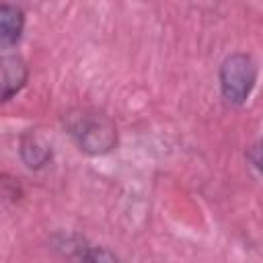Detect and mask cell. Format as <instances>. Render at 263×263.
<instances>
[{"label": "cell", "instance_id": "cell-1", "mask_svg": "<svg viewBox=\"0 0 263 263\" xmlns=\"http://www.w3.org/2000/svg\"><path fill=\"white\" fill-rule=\"evenodd\" d=\"M64 125L76 146L92 156L107 154L117 144V127L109 115L95 109H74L66 115Z\"/></svg>", "mask_w": 263, "mask_h": 263}, {"label": "cell", "instance_id": "cell-2", "mask_svg": "<svg viewBox=\"0 0 263 263\" xmlns=\"http://www.w3.org/2000/svg\"><path fill=\"white\" fill-rule=\"evenodd\" d=\"M257 62L253 55L236 51L230 53L220 66V88L222 97L230 105H242L257 82Z\"/></svg>", "mask_w": 263, "mask_h": 263}, {"label": "cell", "instance_id": "cell-3", "mask_svg": "<svg viewBox=\"0 0 263 263\" xmlns=\"http://www.w3.org/2000/svg\"><path fill=\"white\" fill-rule=\"evenodd\" d=\"M18 152L23 162L37 171L43 168L51 160V144L45 140V136L37 129H27L18 140Z\"/></svg>", "mask_w": 263, "mask_h": 263}, {"label": "cell", "instance_id": "cell-4", "mask_svg": "<svg viewBox=\"0 0 263 263\" xmlns=\"http://www.w3.org/2000/svg\"><path fill=\"white\" fill-rule=\"evenodd\" d=\"M27 76V62L16 53H6L2 58V101H10L25 86Z\"/></svg>", "mask_w": 263, "mask_h": 263}, {"label": "cell", "instance_id": "cell-5", "mask_svg": "<svg viewBox=\"0 0 263 263\" xmlns=\"http://www.w3.org/2000/svg\"><path fill=\"white\" fill-rule=\"evenodd\" d=\"M25 27V14L14 4H2L0 6V39L2 45H14L21 39Z\"/></svg>", "mask_w": 263, "mask_h": 263}, {"label": "cell", "instance_id": "cell-6", "mask_svg": "<svg viewBox=\"0 0 263 263\" xmlns=\"http://www.w3.org/2000/svg\"><path fill=\"white\" fill-rule=\"evenodd\" d=\"M249 160L255 168H259L263 173V140H259L251 150H249Z\"/></svg>", "mask_w": 263, "mask_h": 263}]
</instances>
